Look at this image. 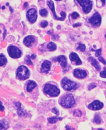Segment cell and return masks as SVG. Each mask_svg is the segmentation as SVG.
Returning <instances> with one entry per match:
<instances>
[{
    "instance_id": "cell-1",
    "label": "cell",
    "mask_w": 106,
    "mask_h": 130,
    "mask_svg": "<svg viewBox=\"0 0 106 130\" xmlns=\"http://www.w3.org/2000/svg\"><path fill=\"white\" fill-rule=\"evenodd\" d=\"M59 103L61 106L65 108L69 109L74 106L76 103V101H75L74 96L71 94H67L61 97L59 101Z\"/></svg>"
},
{
    "instance_id": "cell-2",
    "label": "cell",
    "mask_w": 106,
    "mask_h": 130,
    "mask_svg": "<svg viewBox=\"0 0 106 130\" xmlns=\"http://www.w3.org/2000/svg\"><path fill=\"white\" fill-rule=\"evenodd\" d=\"M44 93L49 97H57L60 94V90L52 84H46L43 88Z\"/></svg>"
},
{
    "instance_id": "cell-3",
    "label": "cell",
    "mask_w": 106,
    "mask_h": 130,
    "mask_svg": "<svg viewBox=\"0 0 106 130\" xmlns=\"http://www.w3.org/2000/svg\"><path fill=\"white\" fill-rule=\"evenodd\" d=\"M30 76V70L25 66H20L17 69L16 76L20 80H26Z\"/></svg>"
},
{
    "instance_id": "cell-4",
    "label": "cell",
    "mask_w": 106,
    "mask_h": 130,
    "mask_svg": "<svg viewBox=\"0 0 106 130\" xmlns=\"http://www.w3.org/2000/svg\"><path fill=\"white\" fill-rule=\"evenodd\" d=\"M61 86L66 91H72L75 90L77 88L78 84L75 82H73L71 80L68 79L67 78H64L62 79L61 83Z\"/></svg>"
},
{
    "instance_id": "cell-5",
    "label": "cell",
    "mask_w": 106,
    "mask_h": 130,
    "mask_svg": "<svg viewBox=\"0 0 106 130\" xmlns=\"http://www.w3.org/2000/svg\"><path fill=\"white\" fill-rule=\"evenodd\" d=\"M47 4L48 7L50 8L51 11H52L53 15H54V17L55 18V19L56 20H61V21H63V20H65V19L66 18V14L64 11H61V17H58L57 15H56V11H55V6H54V3L52 0H47Z\"/></svg>"
},
{
    "instance_id": "cell-6",
    "label": "cell",
    "mask_w": 106,
    "mask_h": 130,
    "mask_svg": "<svg viewBox=\"0 0 106 130\" xmlns=\"http://www.w3.org/2000/svg\"><path fill=\"white\" fill-rule=\"evenodd\" d=\"M7 51L10 57L13 59H18L21 57V51L16 46L10 45L7 48Z\"/></svg>"
},
{
    "instance_id": "cell-7",
    "label": "cell",
    "mask_w": 106,
    "mask_h": 130,
    "mask_svg": "<svg viewBox=\"0 0 106 130\" xmlns=\"http://www.w3.org/2000/svg\"><path fill=\"white\" fill-rule=\"evenodd\" d=\"M77 2L82 7L83 11L85 13H89L92 8V2L90 0H76Z\"/></svg>"
},
{
    "instance_id": "cell-8",
    "label": "cell",
    "mask_w": 106,
    "mask_h": 130,
    "mask_svg": "<svg viewBox=\"0 0 106 130\" xmlns=\"http://www.w3.org/2000/svg\"><path fill=\"white\" fill-rule=\"evenodd\" d=\"M89 22L94 27L100 26L101 23V17L98 12L95 13L93 16L89 19Z\"/></svg>"
},
{
    "instance_id": "cell-9",
    "label": "cell",
    "mask_w": 106,
    "mask_h": 130,
    "mask_svg": "<svg viewBox=\"0 0 106 130\" xmlns=\"http://www.w3.org/2000/svg\"><path fill=\"white\" fill-rule=\"evenodd\" d=\"M26 18L31 23H34L37 20V13L35 8H31L26 12Z\"/></svg>"
},
{
    "instance_id": "cell-10",
    "label": "cell",
    "mask_w": 106,
    "mask_h": 130,
    "mask_svg": "<svg viewBox=\"0 0 106 130\" xmlns=\"http://www.w3.org/2000/svg\"><path fill=\"white\" fill-rule=\"evenodd\" d=\"M104 106V104L99 100H95L88 106V107L92 110H98Z\"/></svg>"
},
{
    "instance_id": "cell-11",
    "label": "cell",
    "mask_w": 106,
    "mask_h": 130,
    "mask_svg": "<svg viewBox=\"0 0 106 130\" xmlns=\"http://www.w3.org/2000/svg\"><path fill=\"white\" fill-rule=\"evenodd\" d=\"M69 58L73 64L77 65V66L82 64V63L81 60H80L79 57H78L77 54L76 53H71L70 54Z\"/></svg>"
},
{
    "instance_id": "cell-12",
    "label": "cell",
    "mask_w": 106,
    "mask_h": 130,
    "mask_svg": "<svg viewBox=\"0 0 106 130\" xmlns=\"http://www.w3.org/2000/svg\"><path fill=\"white\" fill-rule=\"evenodd\" d=\"M73 75L74 77L78 79H83L87 76V73L85 70H82L80 69H76L74 70Z\"/></svg>"
},
{
    "instance_id": "cell-13",
    "label": "cell",
    "mask_w": 106,
    "mask_h": 130,
    "mask_svg": "<svg viewBox=\"0 0 106 130\" xmlns=\"http://www.w3.org/2000/svg\"><path fill=\"white\" fill-rule=\"evenodd\" d=\"M35 41V38L32 35H28L23 40V44L28 47H32Z\"/></svg>"
},
{
    "instance_id": "cell-14",
    "label": "cell",
    "mask_w": 106,
    "mask_h": 130,
    "mask_svg": "<svg viewBox=\"0 0 106 130\" xmlns=\"http://www.w3.org/2000/svg\"><path fill=\"white\" fill-rule=\"evenodd\" d=\"M51 62L49 60H44L41 66V72L42 73H47L50 70Z\"/></svg>"
},
{
    "instance_id": "cell-15",
    "label": "cell",
    "mask_w": 106,
    "mask_h": 130,
    "mask_svg": "<svg viewBox=\"0 0 106 130\" xmlns=\"http://www.w3.org/2000/svg\"><path fill=\"white\" fill-rule=\"evenodd\" d=\"M57 61L60 63L61 66H62L63 68H65L67 65V58L65 56L61 55L58 56L57 57Z\"/></svg>"
},
{
    "instance_id": "cell-16",
    "label": "cell",
    "mask_w": 106,
    "mask_h": 130,
    "mask_svg": "<svg viewBox=\"0 0 106 130\" xmlns=\"http://www.w3.org/2000/svg\"><path fill=\"white\" fill-rule=\"evenodd\" d=\"M15 105H16L17 110H18V113L20 116H25L26 115V112L24 110H22L21 107V104L20 102H16L15 103Z\"/></svg>"
},
{
    "instance_id": "cell-17",
    "label": "cell",
    "mask_w": 106,
    "mask_h": 130,
    "mask_svg": "<svg viewBox=\"0 0 106 130\" xmlns=\"http://www.w3.org/2000/svg\"><path fill=\"white\" fill-rule=\"evenodd\" d=\"M88 60L89 61L90 63H91L92 65L94 66V68H96V69L97 70V71H100L101 66H100V65L99 64L98 61H97L96 59H94V58L92 57H90L88 58Z\"/></svg>"
},
{
    "instance_id": "cell-18",
    "label": "cell",
    "mask_w": 106,
    "mask_h": 130,
    "mask_svg": "<svg viewBox=\"0 0 106 130\" xmlns=\"http://www.w3.org/2000/svg\"><path fill=\"white\" fill-rule=\"evenodd\" d=\"M37 87V84L34 81H29L26 85V90L28 92H31L35 87Z\"/></svg>"
},
{
    "instance_id": "cell-19",
    "label": "cell",
    "mask_w": 106,
    "mask_h": 130,
    "mask_svg": "<svg viewBox=\"0 0 106 130\" xmlns=\"http://www.w3.org/2000/svg\"><path fill=\"white\" fill-rule=\"evenodd\" d=\"M47 48L48 49L49 51H54L56 49V45L54 43V42H50L48 44H47Z\"/></svg>"
},
{
    "instance_id": "cell-20",
    "label": "cell",
    "mask_w": 106,
    "mask_h": 130,
    "mask_svg": "<svg viewBox=\"0 0 106 130\" xmlns=\"http://www.w3.org/2000/svg\"><path fill=\"white\" fill-rule=\"evenodd\" d=\"M7 60L6 56H5L4 54L1 53L0 54V66L2 67V66H4V65L6 64L7 63Z\"/></svg>"
},
{
    "instance_id": "cell-21",
    "label": "cell",
    "mask_w": 106,
    "mask_h": 130,
    "mask_svg": "<svg viewBox=\"0 0 106 130\" xmlns=\"http://www.w3.org/2000/svg\"><path fill=\"white\" fill-rule=\"evenodd\" d=\"M62 118L52 117V118H50L48 119V121L49 123H50V124H55V123H56L58 121L62 120Z\"/></svg>"
},
{
    "instance_id": "cell-22",
    "label": "cell",
    "mask_w": 106,
    "mask_h": 130,
    "mask_svg": "<svg viewBox=\"0 0 106 130\" xmlns=\"http://www.w3.org/2000/svg\"><path fill=\"white\" fill-rule=\"evenodd\" d=\"M8 125L7 122L6 120H2L1 122V130H2L3 128L5 129H6L7 128H8Z\"/></svg>"
},
{
    "instance_id": "cell-23",
    "label": "cell",
    "mask_w": 106,
    "mask_h": 130,
    "mask_svg": "<svg viewBox=\"0 0 106 130\" xmlns=\"http://www.w3.org/2000/svg\"><path fill=\"white\" fill-rule=\"evenodd\" d=\"M93 121L97 124H101V122H102L100 116L99 115L95 116V118H94Z\"/></svg>"
},
{
    "instance_id": "cell-24",
    "label": "cell",
    "mask_w": 106,
    "mask_h": 130,
    "mask_svg": "<svg viewBox=\"0 0 106 130\" xmlns=\"http://www.w3.org/2000/svg\"><path fill=\"white\" fill-rule=\"evenodd\" d=\"M40 14L42 17H46L48 14V11L46 8H43L40 10Z\"/></svg>"
},
{
    "instance_id": "cell-25",
    "label": "cell",
    "mask_w": 106,
    "mask_h": 130,
    "mask_svg": "<svg viewBox=\"0 0 106 130\" xmlns=\"http://www.w3.org/2000/svg\"><path fill=\"white\" fill-rule=\"evenodd\" d=\"M31 57L30 56H26V57H25V62H26V63L28 65H32V63L31 60Z\"/></svg>"
},
{
    "instance_id": "cell-26",
    "label": "cell",
    "mask_w": 106,
    "mask_h": 130,
    "mask_svg": "<svg viewBox=\"0 0 106 130\" xmlns=\"http://www.w3.org/2000/svg\"><path fill=\"white\" fill-rule=\"evenodd\" d=\"M85 49H86V46H85V44H80L77 47V50H79L82 51V52L85 51Z\"/></svg>"
},
{
    "instance_id": "cell-27",
    "label": "cell",
    "mask_w": 106,
    "mask_h": 130,
    "mask_svg": "<svg viewBox=\"0 0 106 130\" xmlns=\"http://www.w3.org/2000/svg\"><path fill=\"white\" fill-rule=\"evenodd\" d=\"M73 115L75 116H81L82 115V113L79 110H75L73 112Z\"/></svg>"
},
{
    "instance_id": "cell-28",
    "label": "cell",
    "mask_w": 106,
    "mask_h": 130,
    "mask_svg": "<svg viewBox=\"0 0 106 130\" xmlns=\"http://www.w3.org/2000/svg\"><path fill=\"white\" fill-rule=\"evenodd\" d=\"M101 51H102L101 48L95 51V56H96V57H100L101 54Z\"/></svg>"
},
{
    "instance_id": "cell-29",
    "label": "cell",
    "mask_w": 106,
    "mask_h": 130,
    "mask_svg": "<svg viewBox=\"0 0 106 130\" xmlns=\"http://www.w3.org/2000/svg\"><path fill=\"white\" fill-rule=\"evenodd\" d=\"M71 16L73 19H76L77 18L79 17V14H78V13H77V12H73L72 14H71Z\"/></svg>"
},
{
    "instance_id": "cell-30",
    "label": "cell",
    "mask_w": 106,
    "mask_h": 130,
    "mask_svg": "<svg viewBox=\"0 0 106 130\" xmlns=\"http://www.w3.org/2000/svg\"><path fill=\"white\" fill-rule=\"evenodd\" d=\"M47 25H48V22H47V21H45V20L42 22L40 23L41 27H42V28H46V26H47Z\"/></svg>"
},
{
    "instance_id": "cell-31",
    "label": "cell",
    "mask_w": 106,
    "mask_h": 130,
    "mask_svg": "<svg viewBox=\"0 0 106 130\" xmlns=\"http://www.w3.org/2000/svg\"><path fill=\"white\" fill-rule=\"evenodd\" d=\"M97 87V84L95 83H92L90 84L88 86V90H91L92 89H93L94 88H95V87Z\"/></svg>"
},
{
    "instance_id": "cell-32",
    "label": "cell",
    "mask_w": 106,
    "mask_h": 130,
    "mask_svg": "<svg viewBox=\"0 0 106 130\" xmlns=\"http://www.w3.org/2000/svg\"><path fill=\"white\" fill-rule=\"evenodd\" d=\"M100 75L101 77L104 78H106V70H104V71H102L100 72Z\"/></svg>"
},
{
    "instance_id": "cell-33",
    "label": "cell",
    "mask_w": 106,
    "mask_h": 130,
    "mask_svg": "<svg viewBox=\"0 0 106 130\" xmlns=\"http://www.w3.org/2000/svg\"><path fill=\"white\" fill-rule=\"evenodd\" d=\"M98 60L100 61H101V63H103L104 64H106V61H105V60L104 59V58L102 57H98Z\"/></svg>"
},
{
    "instance_id": "cell-34",
    "label": "cell",
    "mask_w": 106,
    "mask_h": 130,
    "mask_svg": "<svg viewBox=\"0 0 106 130\" xmlns=\"http://www.w3.org/2000/svg\"><path fill=\"white\" fill-rule=\"evenodd\" d=\"M52 112L54 113L56 115H59V111H58V110L57 109L54 108L52 110Z\"/></svg>"
},
{
    "instance_id": "cell-35",
    "label": "cell",
    "mask_w": 106,
    "mask_h": 130,
    "mask_svg": "<svg viewBox=\"0 0 106 130\" xmlns=\"http://www.w3.org/2000/svg\"><path fill=\"white\" fill-rule=\"evenodd\" d=\"M66 129L67 130H74V128H71V126H66Z\"/></svg>"
},
{
    "instance_id": "cell-36",
    "label": "cell",
    "mask_w": 106,
    "mask_h": 130,
    "mask_svg": "<svg viewBox=\"0 0 106 130\" xmlns=\"http://www.w3.org/2000/svg\"><path fill=\"white\" fill-rule=\"evenodd\" d=\"M80 26H81V24L77 23H76V24H75V25H73V27H74V28H76V27Z\"/></svg>"
},
{
    "instance_id": "cell-37",
    "label": "cell",
    "mask_w": 106,
    "mask_h": 130,
    "mask_svg": "<svg viewBox=\"0 0 106 130\" xmlns=\"http://www.w3.org/2000/svg\"><path fill=\"white\" fill-rule=\"evenodd\" d=\"M31 59H34L35 57H36V55H35V54H32L31 56Z\"/></svg>"
},
{
    "instance_id": "cell-38",
    "label": "cell",
    "mask_w": 106,
    "mask_h": 130,
    "mask_svg": "<svg viewBox=\"0 0 106 130\" xmlns=\"http://www.w3.org/2000/svg\"><path fill=\"white\" fill-rule=\"evenodd\" d=\"M4 106L2 105V103L1 102V111H3L4 110Z\"/></svg>"
},
{
    "instance_id": "cell-39",
    "label": "cell",
    "mask_w": 106,
    "mask_h": 130,
    "mask_svg": "<svg viewBox=\"0 0 106 130\" xmlns=\"http://www.w3.org/2000/svg\"><path fill=\"white\" fill-rule=\"evenodd\" d=\"M101 2L102 3V6H104V5L105 4V0H101Z\"/></svg>"
},
{
    "instance_id": "cell-40",
    "label": "cell",
    "mask_w": 106,
    "mask_h": 130,
    "mask_svg": "<svg viewBox=\"0 0 106 130\" xmlns=\"http://www.w3.org/2000/svg\"><path fill=\"white\" fill-rule=\"evenodd\" d=\"M27 6H28V3H25L24 4V7H27Z\"/></svg>"
},
{
    "instance_id": "cell-41",
    "label": "cell",
    "mask_w": 106,
    "mask_h": 130,
    "mask_svg": "<svg viewBox=\"0 0 106 130\" xmlns=\"http://www.w3.org/2000/svg\"><path fill=\"white\" fill-rule=\"evenodd\" d=\"M10 11H13L12 8H11V7H10Z\"/></svg>"
},
{
    "instance_id": "cell-42",
    "label": "cell",
    "mask_w": 106,
    "mask_h": 130,
    "mask_svg": "<svg viewBox=\"0 0 106 130\" xmlns=\"http://www.w3.org/2000/svg\"><path fill=\"white\" fill-rule=\"evenodd\" d=\"M1 8H3V9H4V8H5V7H4V6H3L2 7H1Z\"/></svg>"
},
{
    "instance_id": "cell-43",
    "label": "cell",
    "mask_w": 106,
    "mask_h": 130,
    "mask_svg": "<svg viewBox=\"0 0 106 130\" xmlns=\"http://www.w3.org/2000/svg\"><path fill=\"white\" fill-rule=\"evenodd\" d=\"M97 130H104V129H101V128H100V129H98Z\"/></svg>"
},
{
    "instance_id": "cell-44",
    "label": "cell",
    "mask_w": 106,
    "mask_h": 130,
    "mask_svg": "<svg viewBox=\"0 0 106 130\" xmlns=\"http://www.w3.org/2000/svg\"><path fill=\"white\" fill-rule=\"evenodd\" d=\"M55 1H61V0H55Z\"/></svg>"
},
{
    "instance_id": "cell-45",
    "label": "cell",
    "mask_w": 106,
    "mask_h": 130,
    "mask_svg": "<svg viewBox=\"0 0 106 130\" xmlns=\"http://www.w3.org/2000/svg\"><path fill=\"white\" fill-rule=\"evenodd\" d=\"M104 37H105V39H106V34L105 35V36H104Z\"/></svg>"
},
{
    "instance_id": "cell-46",
    "label": "cell",
    "mask_w": 106,
    "mask_h": 130,
    "mask_svg": "<svg viewBox=\"0 0 106 130\" xmlns=\"http://www.w3.org/2000/svg\"><path fill=\"white\" fill-rule=\"evenodd\" d=\"M105 83V84L106 85V82H105V83Z\"/></svg>"
}]
</instances>
